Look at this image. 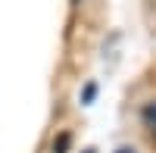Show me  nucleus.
Wrapping results in <instances>:
<instances>
[{"instance_id": "nucleus-1", "label": "nucleus", "mask_w": 156, "mask_h": 153, "mask_svg": "<svg viewBox=\"0 0 156 153\" xmlns=\"http://www.w3.org/2000/svg\"><path fill=\"white\" fill-rule=\"evenodd\" d=\"M144 119H147V125L156 131V103H147L144 106Z\"/></svg>"}, {"instance_id": "nucleus-3", "label": "nucleus", "mask_w": 156, "mask_h": 153, "mask_svg": "<svg viewBox=\"0 0 156 153\" xmlns=\"http://www.w3.org/2000/svg\"><path fill=\"white\" fill-rule=\"evenodd\" d=\"M72 3H81V0H72Z\"/></svg>"}, {"instance_id": "nucleus-2", "label": "nucleus", "mask_w": 156, "mask_h": 153, "mask_svg": "<svg viewBox=\"0 0 156 153\" xmlns=\"http://www.w3.org/2000/svg\"><path fill=\"white\" fill-rule=\"evenodd\" d=\"M115 153H134V150L131 147H122V150H115Z\"/></svg>"}, {"instance_id": "nucleus-4", "label": "nucleus", "mask_w": 156, "mask_h": 153, "mask_svg": "<svg viewBox=\"0 0 156 153\" xmlns=\"http://www.w3.org/2000/svg\"><path fill=\"white\" fill-rule=\"evenodd\" d=\"M84 153H94V150H84Z\"/></svg>"}]
</instances>
